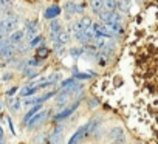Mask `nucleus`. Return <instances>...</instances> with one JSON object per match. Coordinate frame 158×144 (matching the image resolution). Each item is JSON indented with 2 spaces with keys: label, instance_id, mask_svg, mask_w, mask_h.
<instances>
[{
  "label": "nucleus",
  "instance_id": "25",
  "mask_svg": "<svg viewBox=\"0 0 158 144\" xmlns=\"http://www.w3.org/2000/svg\"><path fill=\"white\" fill-rule=\"evenodd\" d=\"M28 64H30V67H39V65H40V59L34 57V59H31Z\"/></svg>",
  "mask_w": 158,
  "mask_h": 144
},
{
  "label": "nucleus",
  "instance_id": "23",
  "mask_svg": "<svg viewBox=\"0 0 158 144\" xmlns=\"http://www.w3.org/2000/svg\"><path fill=\"white\" fill-rule=\"evenodd\" d=\"M6 43H8V39L5 37V34H3L2 31H0V50H2V48H3Z\"/></svg>",
  "mask_w": 158,
  "mask_h": 144
},
{
  "label": "nucleus",
  "instance_id": "5",
  "mask_svg": "<svg viewBox=\"0 0 158 144\" xmlns=\"http://www.w3.org/2000/svg\"><path fill=\"white\" fill-rule=\"evenodd\" d=\"M45 118H47V112L45 110H40V112H37L27 124H28V129L30 130H33V129H36L37 125H40L44 121H45Z\"/></svg>",
  "mask_w": 158,
  "mask_h": 144
},
{
  "label": "nucleus",
  "instance_id": "32",
  "mask_svg": "<svg viewBox=\"0 0 158 144\" xmlns=\"http://www.w3.org/2000/svg\"><path fill=\"white\" fill-rule=\"evenodd\" d=\"M2 136H3V130H2V127H0V139H2Z\"/></svg>",
  "mask_w": 158,
  "mask_h": 144
},
{
  "label": "nucleus",
  "instance_id": "21",
  "mask_svg": "<svg viewBox=\"0 0 158 144\" xmlns=\"http://www.w3.org/2000/svg\"><path fill=\"white\" fill-rule=\"evenodd\" d=\"M10 109H11L13 113H17V112L20 110V101H19V99H13V101L10 102Z\"/></svg>",
  "mask_w": 158,
  "mask_h": 144
},
{
  "label": "nucleus",
  "instance_id": "8",
  "mask_svg": "<svg viewBox=\"0 0 158 144\" xmlns=\"http://www.w3.org/2000/svg\"><path fill=\"white\" fill-rule=\"evenodd\" d=\"M60 31H62V27H60V22L59 20H53L51 23H50V37H51V40L54 42L56 39H57V36L60 34Z\"/></svg>",
  "mask_w": 158,
  "mask_h": 144
},
{
  "label": "nucleus",
  "instance_id": "4",
  "mask_svg": "<svg viewBox=\"0 0 158 144\" xmlns=\"http://www.w3.org/2000/svg\"><path fill=\"white\" fill-rule=\"evenodd\" d=\"M37 28H39V23L36 22V20H30V22H27V25H25V37H27V40L28 42H31L36 36H37Z\"/></svg>",
  "mask_w": 158,
  "mask_h": 144
},
{
  "label": "nucleus",
  "instance_id": "27",
  "mask_svg": "<svg viewBox=\"0 0 158 144\" xmlns=\"http://www.w3.org/2000/svg\"><path fill=\"white\" fill-rule=\"evenodd\" d=\"M74 78H79V79H89V78H92V76L87 75V73H77V75H74Z\"/></svg>",
  "mask_w": 158,
  "mask_h": 144
},
{
  "label": "nucleus",
  "instance_id": "15",
  "mask_svg": "<svg viewBox=\"0 0 158 144\" xmlns=\"http://www.w3.org/2000/svg\"><path fill=\"white\" fill-rule=\"evenodd\" d=\"M68 96H70V93L67 92V90H62L60 93H59V96H57V102H56V105L57 107H64L65 104H67V101H68Z\"/></svg>",
  "mask_w": 158,
  "mask_h": 144
},
{
  "label": "nucleus",
  "instance_id": "19",
  "mask_svg": "<svg viewBox=\"0 0 158 144\" xmlns=\"http://www.w3.org/2000/svg\"><path fill=\"white\" fill-rule=\"evenodd\" d=\"M57 42H60L62 45H65V43H68L70 42V34L67 33V31H60V34L57 36V39H56Z\"/></svg>",
  "mask_w": 158,
  "mask_h": 144
},
{
  "label": "nucleus",
  "instance_id": "12",
  "mask_svg": "<svg viewBox=\"0 0 158 144\" xmlns=\"http://www.w3.org/2000/svg\"><path fill=\"white\" fill-rule=\"evenodd\" d=\"M90 8L95 14L99 16L102 11H106L104 10V0H90Z\"/></svg>",
  "mask_w": 158,
  "mask_h": 144
},
{
  "label": "nucleus",
  "instance_id": "28",
  "mask_svg": "<svg viewBox=\"0 0 158 144\" xmlns=\"http://www.w3.org/2000/svg\"><path fill=\"white\" fill-rule=\"evenodd\" d=\"M81 53H82V50H79V48H73L71 50V56H79Z\"/></svg>",
  "mask_w": 158,
  "mask_h": 144
},
{
  "label": "nucleus",
  "instance_id": "7",
  "mask_svg": "<svg viewBox=\"0 0 158 144\" xmlns=\"http://www.w3.org/2000/svg\"><path fill=\"white\" fill-rule=\"evenodd\" d=\"M14 54H16V47H14V45H11L10 42H8L2 50H0V57L5 59V60L13 59V57H14Z\"/></svg>",
  "mask_w": 158,
  "mask_h": 144
},
{
  "label": "nucleus",
  "instance_id": "33",
  "mask_svg": "<svg viewBox=\"0 0 158 144\" xmlns=\"http://www.w3.org/2000/svg\"><path fill=\"white\" fill-rule=\"evenodd\" d=\"M0 13H2V8H0Z\"/></svg>",
  "mask_w": 158,
  "mask_h": 144
},
{
  "label": "nucleus",
  "instance_id": "17",
  "mask_svg": "<svg viewBox=\"0 0 158 144\" xmlns=\"http://www.w3.org/2000/svg\"><path fill=\"white\" fill-rule=\"evenodd\" d=\"M37 112H40V105H39V104H37V105H34V107H33V109H31V110H30L27 115H25V118H23V124H27V122H28V121H30V119H31V118H33V116H34Z\"/></svg>",
  "mask_w": 158,
  "mask_h": 144
},
{
  "label": "nucleus",
  "instance_id": "29",
  "mask_svg": "<svg viewBox=\"0 0 158 144\" xmlns=\"http://www.w3.org/2000/svg\"><path fill=\"white\" fill-rule=\"evenodd\" d=\"M17 92V87H13V90H8V96H11V95H14Z\"/></svg>",
  "mask_w": 158,
  "mask_h": 144
},
{
  "label": "nucleus",
  "instance_id": "31",
  "mask_svg": "<svg viewBox=\"0 0 158 144\" xmlns=\"http://www.w3.org/2000/svg\"><path fill=\"white\" fill-rule=\"evenodd\" d=\"M121 2H123V3H126V5H129V3L132 2V0H121Z\"/></svg>",
  "mask_w": 158,
  "mask_h": 144
},
{
  "label": "nucleus",
  "instance_id": "34",
  "mask_svg": "<svg viewBox=\"0 0 158 144\" xmlns=\"http://www.w3.org/2000/svg\"><path fill=\"white\" fill-rule=\"evenodd\" d=\"M0 144H3V142H0Z\"/></svg>",
  "mask_w": 158,
  "mask_h": 144
},
{
  "label": "nucleus",
  "instance_id": "24",
  "mask_svg": "<svg viewBox=\"0 0 158 144\" xmlns=\"http://www.w3.org/2000/svg\"><path fill=\"white\" fill-rule=\"evenodd\" d=\"M23 73H25L28 78H34V76L37 75V71H36V70H30V68H27V70L23 71Z\"/></svg>",
  "mask_w": 158,
  "mask_h": 144
},
{
  "label": "nucleus",
  "instance_id": "20",
  "mask_svg": "<svg viewBox=\"0 0 158 144\" xmlns=\"http://www.w3.org/2000/svg\"><path fill=\"white\" fill-rule=\"evenodd\" d=\"M37 90H39L37 85H34V87H27V88L22 90V96H31V95H34Z\"/></svg>",
  "mask_w": 158,
  "mask_h": 144
},
{
  "label": "nucleus",
  "instance_id": "30",
  "mask_svg": "<svg viewBox=\"0 0 158 144\" xmlns=\"http://www.w3.org/2000/svg\"><path fill=\"white\" fill-rule=\"evenodd\" d=\"M8 79H11V75H10V73L3 75V81H8Z\"/></svg>",
  "mask_w": 158,
  "mask_h": 144
},
{
  "label": "nucleus",
  "instance_id": "6",
  "mask_svg": "<svg viewBox=\"0 0 158 144\" xmlns=\"http://www.w3.org/2000/svg\"><path fill=\"white\" fill-rule=\"evenodd\" d=\"M23 39H25V33H23L22 30H16V31H13V33L10 34L8 42L16 47V45H20V43L23 42Z\"/></svg>",
  "mask_w": 158,
  "mask_h": 144
},
{
  "label": "nucleus",
  "instance_id": "13",
  "mask_svg": "<svg viewBox=\"0 0 158 144\" xmlns=\"http://www.w3.org/2000/svg\"><path fill=\"white\" fill-rule=\"evenodd\" d=\"M65 10L68 11V14H81V13L84 11V8H82L81 5H76L74 2H67Z\"/></svg>",
  "mask_w": 158,
  "mask_h": 144
},
{
  "label": "nucleus",
  "instance_id": "18",
  "mask_svg": "<svg viewBox=\"0 0 158 144\" xmlns=\"http://www.w3.org/2000/svg\"><path fill=\"white\" fill-rule=\"evenodd\" d=\"M48 54H50V50L45 48V47H40V48H37V51H36V57H37V59H47Z\"/></svg>",
  "mask_w": 158,
  "mask_h": 144
},
{
  "label": "nucleus",
  "instance_id": "10",
  "mask_svg": "<svg viewBox=\"0 0 158 144\" xmlns=\"http://www.w3.org/2000/svg\"><path fill=\"white\" fill-rule=\"evenodd\" d=\"M79 104H81V101H76L74 104H71L70 107H67L65 110H62V112L56 116V119H65V118H68V116H70V115H71V113H73V112H74L77 107H79Z\"/></svg>",
  "mask_w": 158,
  "mask_h": 144
},
{
  "label": "nucleus",
  "instance_id": "1",
  "mask_svg": "<svg viewBox=\"0 0 158 144\" xmlns=\"http://www.w3.org/2000/svg\"><path fill=\"white\" fill-rule=\"evenodd\" d=\"M17 25H19V19H17L16 14H8L3 19H0V31H2L5 36L16 31Z\"/></svg>",
  "mask_w": 158,
  "mask_h": 144
},
{
  "label": "nucleus",
  "instance_id": "26",
  "mask_svg": "<svg viewBox=\"0 0 158 144\" xmlns=\"http://www.w3.org/2000/svg\"><path fill=\"white\" fill-rule=\"evenodd\" d=\"M40 42H42V37H40V36H36V37L30 42V45H33V47H34V45H37V43H40Z\"/></svg>",
  "mask_w": 158,
  "mask_h": 144
},
{
  "label": "nucleus",
  "instance_id": "2",
  "mask_svg": "<svg viewBox=\"0 0 158 144\" xmlns=\"http://www.w3.org/2000/svg\"><path fill=\"white\" fill-rule=\"evenodd\" d=\"M99 19L104 23H121L123 22V14L119 11H102L99 14Z\"/></svg>",
  "mask_w": 158,
  "mask_h": 144
},
{
  "label": "nucleus",
  "instance_id": "11",
  "mask_svg": "<svg viewBox=\"0 0 158 144\" xmlns=\"http://www.w3.org/2000/svg\"><path fill=\"white\" fill-rule=\"evenodd\" d=\"M62 132H64V129H62V125H57L54 130H53V133L50 135V139H48V144H57L59 141H60V136H62Z\"/></svg>",
  "mask_w": 158,
  "mask_h": 144
},
{
  "label": "nucleus",
  "instance_id": "14",
  "mask_svg": "<svg viewBox=\"0 0 158 144\" xmlns=\"http://www.w3.org/2000/svg\"><path fill=\"white\" fill-rule=\"evenodd\" d=\"M59 14H60V8L56 6V5L47 8V11H45V17H47V19H56Z\"/></svg>",
  "mask_w": 158,
  "mask_h": 144
},
{
  "label": "nucleus",
  "instance_id": "22",
  "mask_svg": "<svg viewBox=\"0 0 158 144\" xmlns=\"http://www.w3.org/2000/svg\"><path fill=\"white\" fill-rule=\"evenodd\" d=\"M76 82H74V79H67V81H64L62 82V88L64 90H67V88H70L71 85H74Z\"/></svg>",
  "mask_w": 158,
  "mask_h": 144
},
{
  "label": "nucleus",
  "instance_id": "16",
  "mask_svg": "<svg viewBox=\"0 0 158 144\" xmlns=\"http://www.w3.org/2000/svg\"><path fill=\"white\" fill-rule=\"evenodd\" d=\"M118 2L116 0H104V10L106 11H116Z\"/></svg>",
  "mask_w": 158,
  "mask_h": 144
},
{
  "label": "nucleus",
  "instance_id": "9",
  "mask_svg": "<svg viewBox=\"0 0 158 144\" xmlns=\"http://www.w3.org/2000/svg\"><path fill=\"white\" fill-rule=\"evenodd\" d=\"M110 136H112V139H113L115 144H123V142H124V132H123L121 127H115V129H112Z\"/></svg>",
  "mask_w": 158,
  "mask_h": 144
},
{
  "label": "nucleus",
  "instance_id": "3",
  "mask_svg": "<svg viewBox=\"0 0 158 144\" xmlns=\"http://www.w3.org/2000/svg\"><path fill=\"white\" fill-rule=\"evenodd\" d=\"M89 136V127H87V124L85 125H81L74 133H73V136L68 139V144H79L84 138H87Z\"/></svg>",
  "mask_w": 158,
  "mask_h": 144
}]
</instances>
